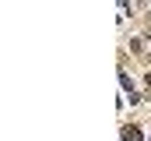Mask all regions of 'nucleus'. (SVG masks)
<instances>
[{"label": "nucleus", "mask_w": 151, "mask_h": 141, "mask_svg": "<svg viewBox=\"0 0 151 141\" xmlns=\"http://www.w3.org/2000/svg\"><path fill=\"white\" fill-rule=\"evenodd\" d=\"M148 92H151V74H148Z\"/></svg>", "instance_id": "4"}, {"label": "nucleus", "mask_w": 151, "mask_h": 141, "mask_svg": "<svg viewBox=\"0 0 151 141\" xmlns=\"http://www.w3.org/2000/svg\"><path fill=\"white\" fill-rule=\"evenodd\" d=\"M123 141H144L141 127H123Z\"/></svg>", "instance_id": "2"}, {"label": "nucleus", "mask_w": 151, "mask_h": 141, "mask_svg": "<svg viewBox=\"0 0 151 141\" xmlns=\"http://www.w3.org/2000/svg\"><path fill=\"white\" fill-rule=\"evenodd\" d=\"M119 85L134 95V102H141V95H137V88H134V81H130V74H127V70H119Z\"/></svg>", "instance_id": "1"}, {"label": "nucleus", "mask_w": 151, "mask_h": 141, "mask_svg": "<svg viewBox=\"0 0 151 141\" xmlns=\"http://www.w3.org/2000/svg\"><path fill=\"white\" fill-rule=\"evenodd\" d=\"M119 4V18H127V11H130V0H116Z\"/></svg>", "instance_id": "3"}]
</instances>
